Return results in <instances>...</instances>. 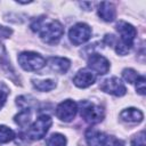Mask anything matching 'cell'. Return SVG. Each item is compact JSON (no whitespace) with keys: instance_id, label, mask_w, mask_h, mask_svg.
<instances>
[{"instance_id":"ba28073f","label":"cell","mask_w":146,"mask_h":146,"mask_svg":"<svg viewBox=\"0 0 146 146\" xmlns=\"http://www.w3.org/2000/svg\"><path fill=\"white\" fill-rule=\"evenodd\" d=\"M99 87L103 91H105L107 94H111V95H114V96H117V97H121V96L125 95V92H127L125 86L116 76L104 80Z\"/></svg>"},{"instance_id":"6da1fadb","label":"cell","mask_w":146,"mask_h":146,"mask_svg":"<svg viewBox=\"0 0 146 146\" xmlns=\"http://www.w3.org/2000/svg\"><path fill=\"white\" fill-rule=\"evenodd\" d=\"M31 30L39 33L42 41L49 44H56L64 33L63 25L56 19H47L44 16H40L31 23Z\"/></svg>"},{"instance_id":"30bf717a","label":"cell","mask_w":146,"mask_h":146,"mask_svg":"<svg viewBox=\"0 0 146 146\" xmlns=\"http://www.w3.org/2000/svg\"><path fill=\"white\" fill-rule=\"evenodd\" d=\"M95 81H96V75L87 68L80 70L73 78V83L79 88H88Z\"/></svg>"},{"instance_id":"7402d4cb","label":"cell","mask_w":146,"mask_h":146,"mask_svg":"<svg viewBox=\"0 0 146 146\" xmlns=\"http://www.w3.org/2000/svg\"><path fill=\"white\" fill-rule=\"evenodd\" d=\"M105 146H124V141L114 136H107Z\"/></svg>"},{"instance_id":"44dd1931","label":"cell","mask_w":146,"mask_h":146,"mask_svg":"<svg viewBox=\"0 0 146 146\" xmlns=\"http://www.w3.org/2000/svg\"><path fill=\"white\" fill-rule=\"evenodd\" d=\"M132 146H145V131H140L137 133L131 140Z\"/></svg>"},{"instance_id":"8fae6325","label":"cell","mask_w":146,"mask_h":146,"mask_svg":"<svg viewBox=\"0 0 146 146\" xmlns=\"http://www.w3.org/2000/svg\"><path fill=\"white\" fill-rule=\"evenodd\" d=\"M107 135L95 128H89L86 131V141L89 146H105Z\"/></svg>"},{"instance_id":"9c48e42d","label":"cell","mask_w":146,"mask_h":146,"mask_svg":"<svg viewBox=\"0 0 146 146\" xmlns=\"http://www.w3.org/2000/svg\"><path fill=\"white\" fill-rule=\"evenodd\" d=\"M88 67L98 74H106L110 71V62L99 54H91L88 58Z\"/></svg>"},{"instance_id":"2e32d148","label":"cell","mask_w":146,"mask_h":146,"mask_svg":"<svg viewBox=\"0 0 146 146\" xmlns=\"http://www.w3.org/2000/svg\"><path fill=\"white\" fill-rule=\"evenodd\" d=\"M33 87L39 91H49L56 87V82L54 80H33Z\"/></svg>"},{"instance_id":"52a82bcc","label":"cell","mask_w":146,"mask_h":146,"mask_svg":"<svg viewBox=\"0 0 146 146\" xmlns=\"http://www.w3.org/2000/svg\"><path fill=\"white\" fill-rule=\"evenodd\" d=\"M78 112V104L72 99H66L56 107V115L64 122H71Z\"/></svg>"},{"instance_id":"4fadbf2b","label":"cell","mask_w":146,"mask_h":146,"mask_svg":"<svg viewBox=\"0 0 146 146\" xmlns=\"http://www.w3.org/2000/svg\"><path fill=\"white\" fill-rule=\"evenodd\" d=\"M48 65L50 68L57 73H66L70 68L71 62L64 57H50L48 59Z\"/></svg>"},{"instance_id":"8992f818","label":"cell","mask_w":146,"mask_h":146,"mask_svg":"<svg viewBox=\"0 0 146 146\" xmlns=\"http://www.w3.org/2000/svg\"><path fill=\"white\" fill-rule=\"evenodd\" d=\"M91 36V29L86 23H76L73 25L68 32V38L71 42L75 46L87 42Z\"/></svg>"},{"instance_id":"9a60e30c","label":"cell","mask_w":146,"mask_h":146,"mask_svg":"<svg viewBox=\"0 0 146 146\" xmlns=\"http://www.w3.org/2000/svg\"><path fill=\"white\" fill-rule=\"evenodd\" d=\"M15 122L19 125V127H26L30 123L31 120V110L30 108H24L23 111H21L15 117H14Z\"/></svg>"},{"instance_id":"277c9868","label":"cell","mask_w":146,"mask_h":146,"mask_svg":"<svg viewBox=\"0 0 146 146\" xmlns=\"http://www.w3.org/2000/svg\"><path fill=\"white\" fill-rule=\"evenodd\" d=\"M78 111H80L81 117L91 124L99 123L104 119V110L103 107L95 105L88 100H81L78 104Z\"/></svg>"},{"instance_id":"ac0fdd59","label":"cell","mask_w":146,"mask_h":146,"mask_svg":"<svg viewBox=\"0 0 146 146\" xmlns=\"http://www.w3.org/2000/svg\"><path fill=\"white\" fill-rule=\"evenodd\" d=\"M15 138V132L6 127V125H0V144H6Z\"/></svg>"},{"instance_id":"5b68a950","label":"cell","mask_w":146,"mask_h":146,"mask_svg":"<svg viewBox=\"0 0 146 146\" xmlns=\"http://www.w3.org/2000/svg\"><path fill=\"white\" fill-rule=\"evenodd\" d=\"M17 60H18V64L21 65V67L25 71H29V72L39 71L46 64L44 58L41 55H39L36 52H33V51L21 52L18 55Z\"/></svg>"},{"instance_id":"5bb4252c","label":"cell","mask_w":146,"mask_h":146,"mask_svg":"<svg viewBox=\"0 0 146 146\" xmlns=\"http://www.w3.org/2000/svg\"><path fill=\"white\" fill-rule=\"evenodd\" d=\"M120 117L125 121V122H131V123H139L144 119V114L140 110L135 108V107H129L125 108L121 112Z\"/></svg>"},{"instance_id":"7c38bea8","label":"cell","mask_w":146,"mask_h":146,"mask_svg":"<svg viewBox=\"0 0 146 146\" xmlns=\"http://www.w3.org/2000/svg\"><path fill=\"white\" fill-rule=\"evenodd\" d=\"M98 16L105 22H113L116 16L114 5L106 1L100 2L98 5Z\"/></svg>"},{"instance_id":"3957f363","label":"cell","mask_w":146,"mask_h":146,"mask_svg":"<svg viewBox=\"0 0 146 146\" xmlns=\"http://www.w3.org/2000/svg\"><path fill=\"white\" fill-rule=\"evenodd\" d=\"M52 124V120L49 115H41L36 119V121L24 132L22 136L27 140H39L46 136L49 128Z\"/></svg>"},{"instance_id":"603a6c76","label":"cell","mask_w":146,"mask_h":146,"mask_svg":"<svg viewBox=\"0 0 146 146\" xmlns=\"http://www.w3.org/2000/svg\"><path fill=\"white\" fill-rule=\"evenodd\" d=\"M7 96H8L7 91L0 89V108H2V106L5 105V103L7 100Z\"/></svg>"},{"instance_id":"e0dca14e","label":"cell","mask_w":146,"mask_h":146,"mask_svg":"<svg viewBox=\"0 0 146 146\" xmlns=\"http://www.w3.org/2000/svg\"><path fill=\"white\" fill-rule=\"evenodd\" d=\"M66 138L60 133H52L46 140V146H66Z\"/></svg>"},{"instance_id":"ffe728a7","label":"cell","mask_w":146,"mask_h":146,"mask_svg":"<svg viewBox=\"0 0 146 146\" xmlns=\"http://www.w3.org/2000/svg\"><path fill=\"white\" fill-rule=\"evenodd\" d=\"M145 82H146V80H145V76L144 75H139V78L135 82L136 83V90L141 96L145 95Z\"/></svg>"},{"instance_id":"d6986e66","label":"cell","mask_w":146,"mask_h":146,"mask_svg":"<svg viewBox=\"0 0 146 146\" xmlns=\"http://www.w3.org/2000/svg\"><path fill=\"white\" fill-rule=\"evenodd\" d=\"M122 76H123V79H124L127 82L133 83V82H136V80L139 78V74H138L135 70H132V68H124V70L122 71Z\"/></svg>"},{"instance_id":"7a4b0ae2","label":"cell","mask_w":146,"mask_h":146,"mask_svg":"<svg viewBox=\"0 0 146 146\" xmlns=\"http://www.w3.org/2000/svg\"><path fill=\"white\" fill-rule=\"evenodd\" d=\"M115 27L121 35V40L116 41L115 43V51L119 55H125L133 44L135 38L137 35V31L130 23L124 21H120L119 23H116Z\"/></svg>"}]
</instances>
